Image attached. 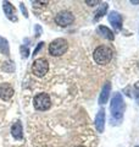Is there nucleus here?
<instances>
[{
	"label": "nucleus",
	"mask_w": 139,
	"mask_h": 147,
	"mask_svg": "<svg viewBox=\"0 0 139 147\" xmlns=\"http://www.w3.org/2000/svg\"><path fill=\"white\" fill-rule=\"evenodd\" d=\"M76 147H84V146H76Z\"/></svg>",
	"instance_id": "nucleus-23"
},
{
	"label": "nucleus",
	"mask_w": 139,
	"mask_h": 147,
	"mask_svg": "<svg viewBox=\"0 0 139 147\" xmlns=\"http://www.w3.org/2000/svg\"><path fill=\"white\" fill-rule=\"evenodd\" d=\"M138 65H139V64H138Z\"/></svg>",
	"instance_id": "nucleus-25"
},
{
	"label": "nucleus",
	"mask_w": 139,
	"mask_h": 147,
	"mask_svg": "<svg viewBox=\"0 0 139 147\" xmlns=\"http://www.w3.org/2000/svg\"><path fill=\"white\" fill-rule=\"evenodd\" d=\"M109 21L115 30L120 31L122 28V16L117 11H111L109 13Z\"/></svg>",
	"instance_id": "nucleus-7"
},
{
	"label": "nucleus",
	"mask_w": 139,
	"mask_h": 147,
	"mask_svg": "<svg viewBox=\"0 0 139 147\" xmlns=\"http://www.w3.org/2000/svg\"><path fill=\"white\" fill-rule=\"evenodd\" d=\"M32 71L37 77H43L49 71V63L45 60L44 58H39L34 60L33 66H32Z\"/></svg>",
	"instance_id": "nucleus-5"
},
{
	"label": "nucleus",
	"mask_w": 139,
	"mask_h": 147,
	"mask_svg": "<svg viewBox=\"0 0 139 147\" xmlns=\"http://www.w3.org/2000/svg\"><path fill=\"white\" fill-rule=\"evenodd\" d=\"M67 49H68V43L63 38L54 39L49 44V53L53 57H61V55H63L67 52Z\"/></svg>",
	"instance_id": "nucleus-3"
},
{
	"label": "nucleus",
	"mask_w": 139,
	"mask_h": 147,
	"mask_svg": "<svg viewBox=\"0 0 139 147\" xmlns=\"http://www.w3.org/2000/svg\"><path fill=\"white\" fill-rule=\"evenodd\" d=\"M98 32L103 37H105L106 39H109V40H114V38H115L112 31H111L110 28H108V27H105V26H99L98 27Z\"/></svg>",
	"instance_id": "nucleus-13"
},
{
	"label": "nucleus",
	"mask_w": 139,
	"mask_h": 147,
	"mask_svg": "<svg viewBox=\"0 0 139 147\" xmlns=\"http://www.w3.org/2000/svg\"><path fill=\"white\" fill-rule=\"evenodd\" d=\"M137 147H139V146H137Z\"/></svg>",
	"instance_id": "nucleus-24"
},
{
	"label": "nucleus",
	"mask_w": 139,
	"mask_h": 147,
	"mask_svg": "<svg viewBox=\"0 0 139 147\" xmlns=\"http://www.w3.org/2000/svg\"><path fill=\"white\" fill-rule=\"evenodd\" d=\"M132 4H139V0H138V1H131Z\"/></svg>",
	"instance_id": "nucleus-22"
},
{
	"label": "nucleus",
	"mask_w": 139,
	"mask_h": 147,
	"mask_svg": "<svg viewBox=\"0 0 139 147\" xmlns=\"http://www.w3.org/2000/svg\"><path fill=\"white\" fill-rule=\"evenodd\" d=\"M110 91H111V84L110 82H106V84L103 86V90H101V93H100V97H99V104H105L109 99V96H110Z\"/></svg>",
	"instance_id": "nucleus-11"
},
{
	"label": "nucleus",
	"mask_w": 139,
	"mask_h": 147,
	"mask_svg": "<svg viewBox=\"0 0 139 147\" xmlns=\"http://www.w3.org/2000/svg\"><path fill=\"white\" fill-rule=\"evenodd\" d=\"M39 36H40V27L37 26V37H39Z\"/></svg>",
	"instance_id": "nucleus-21"
},
{
	"label": "nucleus",
	"mask_w": 139,
	"mask_h": 147,
	"mask_svg": "<svg viewBox=\"0 0 139 147\" xmlns=\"http://www.w3.org/2000/svg\"><path fill=\"white\" fill-rule=\"evenodd\" d=\"M0 52L5 55H9L10 50H9V44H7V40L3 37H0Z\"/></svg>",
	"instance_id": "nucleus-15"
},
{
	"label": "nucleus",
	"mask_w": 139,
	"mask_h": 147,
	"mask_svg": "<svg viewBox=\"0 0 139 147\" xmlns=\"http://www.w3.org/2000/svg\"><path fill=\"white\" fill-rule=\"evenodd\" d=\"M20 7H21V11L23 12V15H25L26 17H28V12H27V9L25 7V5H23V4H21Z\"/></svg>",
	"instance_id": "nucleus-19"
},
{
	"label": "nucleus",
	"mask_w": 139,
	"mask_h": 147,
	"mask_svg": "<svg viewBox=\"0 0 139 147\" xmlns=\"http://www.w3.org/2000/svg\"><path fill=\"white\" fill-rule=\"evenodd\" d=\"M110 110H111V124L114 125H118L123 119V113H124V102L121 93H115L111 99L110 104Z\"/></svg>",
	"instance_id": "nucleus-1"
},
{
	"label": "nucleus",
	"mask_w": 139,
	"mask_h": 147,
	"mask_svg": "<svg viewBox=\"0 0 139 147\" xmlns=\"http://www.w3.org/2000/svg\"><path fill=\"white\" fill-rule=\"evenodd\" d=\"M43 45H44V43H43V42H40L38 45H37V48L34 49V52H33V55H37V54H38L39 50H40L41 48H43Z\"/></svg>",
	"instance_id": "nucleus-18"
},
{
	"label": "nucleus",
	"mask_w": 139,
	"mask_h": 147,
	"mask_svg": "<svg viewBox=\"0 0 139 147\" xmlns=\"http://www.w3.org/2000/svg\"><path fill=\"white\" fill-rule=\"evenodd\" d=\"M100 1H98V0H94V1H86V4H88V5H90V6H93V5H95V4H99Z\"/></svg>",
	"instance_id": "nucleus-20"
},
{
	"label": "nucleus",
	"mask_w": 139,
	"mask_h": 147,
	"mask_svg": "<svg viewBox=\"0 0 139 147\" xmlns=\"http://www.w3.org/2000/svg\"><path fill=\"white\" fill-rule=\"evenodd\" d=\"M21 54H22V58L28 57V48L27 47H21Z\"/></svg>",
	"instance_id": "nucleus-17"
},
{
	"label": "nucleus",
	"mask_w": 139,
	"mask_h": 147,
	"mask_svg": "<svg viewBox=\"0 0 139 147\" xmlns=\"http://www.w3.org/2000/svg\"><path fill=\"white\" fill-rule=\"evenodd\" d=\"M93 58L99 65H106L112 59V49L106 45H99L93 53Z\"/></svg>",
	"instance_id": "nucleus-2"
},
{
	"label": "nucleus",
	"mask_w": 139,
	"mask_h": 147,
	"mask_svg": "<svg viewBox=\"0 0 139 147\" xmlns=\"http://www.w3.org/2000/svg\"><path fill=\"white\" fill-rule=\"evenodd\" d=\"M3 9H4V12H5V15H6V17L9 18V20H11L12 22L17 21L16 10H15V7L11 5V3L4 1V3H3Z\"/></svg>",
	"instance_id": "nucleus-9"
},
{
	"label": "nucleus",
	"mask_w": 139,
	"mask_h": 147,
	"mask_svg": "<svg viewBox=\"0 0 139 147\" xmlns=\"http://www.w3.org/2000/svg\"><path fill=\"white\" fill-rule=\"evenodd\" d=\"M133 90H134V97H136V100H137V103L139 104V81L137 82L136 85H134Z\"/></svg>",
	"instance_id": "nucleus-16"
},
{
	"label": "nucleus",
	"mask_w": 139,
	"mask_h": 147,
	"mask_svg": "<svg viewBox=\"0 0 139 147\" xmlns=\"http://www.w3.org/2000/svg\"><path fill=\"white\" fill-rule=\"evenodd\" d=\"M33 105L37 110H48L51 107V99H50L48 93H38L34 97Z\"/></svg>",
	"instance_id": "nucleus-4"
},
{
	"label": "nucleus",
	"mask_w": 139,
	"mask_h": 147,
	"mask_svg": "<svg viewBox=\"0 0 139 147\" xmlns=\"http://www.w3.org/2000/svg\"><path fill=\"white\" fill-rule=\"evenodd\" d=\"M11 134L16 140H22L23 134H22V125L20 121H16L11 127Z\"/></svg>",
	"instance_id": "nucleus-12"
},
{
	"label": "nucleus",
	"mask_w": 139,
	"mask_h": 147,
	"mask_svg": "<svg viewBox=\"0 0 139 147\" xmlns=\"http://www.w3.org/2000/svg\"><path fill=\"white\" fill-rule=\"evenodd\" d=\"M106 10H108V4L106 3H103L100 5V7L96 10V12H95V16H94V21H98L99 18H101L103 17L105 13H106Z\"/></svg>",
	"instance_id": "nucleus-14"
},
{
	"label": "nucleus",
	"mask_w": 139,
	"mask_h": 147,
	"mask_svg": "<svg viewBox=\"0 0 139 147\" xmlns=\"http://www.w3.org/2000/svg\"><path fill=\"white\" fill-rule=\"evenodd\" d=\"M95 127L98 132H103L104 131V127H105V110L104 109H100L98 114H96L95 117Z\"/></svg>",
	"instance_id": "nucleus-10"
},
{
	"label": "nucleus",
	"mask_w": 139,
	"mask_h": 147,
	"mask_svg": "<svg viewBox=\"0 0 139 147\" xmlns=\"http://www.w3.org/2000/svg\"><path fill=\"white\" fill-rule=\"evenodd\" d=\"M73 20H75V17H73V15L70 11H61L55 16V22L61 27L70 26L73 22Z\"/></svg>",
	"instance_id": "nucleus-6"
},
{
	"label": "nucleus",
	"mask_w": 139,
	"mask_h": 147,
	"mask_svg": "<svg viewBox=\"0 0 139 147\" xmlns=\"http://www.w3.org/2000/svg\"><path fill=\"white\" fill-rule=\"evenodd\" d=\"M13 94V88L9 84H0V98L9 100Z\"/></svg>",
	"instance_id": "nucleus-8"
}]
</instances>
